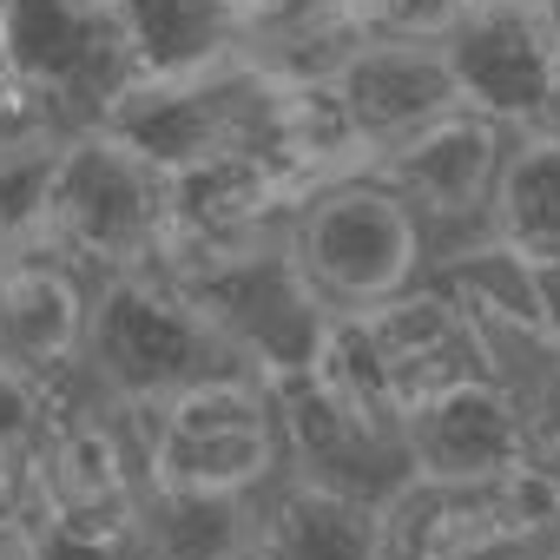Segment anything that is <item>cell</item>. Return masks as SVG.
<instances>
[{"label": "cell", "mask_w": 560, "mask_h": 560, "mask_svg": "<svg viewBox=\"0 0 560 560\" xmlns=\"http://www.w3.org/2000/svg\"><path fill=\"white\" fill-rule=\"evenodd\" d=\"M27 514L40 527V560H139L145 468L139 435L100 389L60 402L21 448Z\"/></svg>", "instance_id": "1"}, {"label": "cell", "mask_w": 560, "mask_h": 560, "mask_svg": "<svg viewBox=\"0 0 560 560\" xmlns=\"http://www.w3.org/2000/svg\"><path fill=\"white\" fill-rule=\"evenodd\" d=\"M34 237L60 250L73 270H86L93 284L119 270H152L165 237V172L93 119L67 126L54 145Z\"/></svg>", "instance_id": "2"}, {"label": "cell", "mask_w": 560, "mask_h": 560, "mask_svg": "<svg viewBox=\"0 0 560 560\" xmlns=\"http://www.w3.org/2000/svg\"><path fill=\"white\" fill-rule=\"evenodd\" d=\"M139 435L145 488H205V494H264L284 475L270 383L244 363L185 383L152 409H126Z\"/></svg>", "instance_id": "3"}, {"label": "cell", "mask_w": 560, "mask_h": 560, "mask_svg": "<svg viewBox=\"0 0 560 560\" xmlns=\"http://www.w3.org/2000/svg\"><path fill=\"white\" fill-rule=\"evenodd\" d=\"M231 363L237 357L224 350L211 317L165 270H119V277H100L93 284L80 370L106 402L152 409V402L178 396L185 383L231 370Z\"/></svg>", "instance_id": "4"}, {"label": "cell", "mask_w": 560, "mask_h": 560, "mask_svg": "<svg viewBox=\"0 0 560 560\" xmlns=\"http://www.w3.org/2000/svg\"><path fill=\"white\" fill-rule=\"evenodd\" d=\"M284 257L298 264V277L330 317H350V311H370V304L409 291L429 270L435 244H429L422 218L376 172H357V178L311 191L291 211Z\"/></svg>", "instance_id": "5"}, {"label": "cell", "mask_w": 560, "mask_h": 560, "mask_svg": "<svg viewBox=\"0 0 560 560\" xmlns=\"http://www.w3.org/2000/svg\"><path fill=\"white\" fill-rule=\"evenodd\" d=\"M304 205V185L264 159L250 139L218 145L191 165L165 172V237H159V264L172 284H198V277L257 257L284 237L291 211Z\"/></svg>", "instance_id": "6"}, {"label": "cell", "mask_w": 560, "mask_h": 560, "mask_svg": "<svg viewBox=\"0 0 560 560\" xmlns=\"http://www.w3.org/2000/svg\"><path fill=\"white\" fill-rule=\"evenodd\" d=\"M508 126L475 113V106H448L429 126L402 132L396 145H383L370 159V172L422 218L429 244H462L475 231H488V205H494V178L508 159Z\"/></svg>", "instance_id": "7"}, {"label": "cell", "mask_w": 560, "mask_h": 560, "mask_svg": "<svg viewBox=\"0 0 560 560\" xmlns=\"http://www.w3.org/2000/svg\"><path fill=\"white\" fill-rule=\"evenodd\" d=\"M86 311H93V277L73 270L60 250H47L40 237L0 250V363L47 396V416L93 389L80 370Z\"/></svg>", "instance_id": "8"}, {"label": "cell", "mask_w": 560, "mask_h": 560, "mask_svg": "<svg viewBox=\"0 0 560 560\" xmlns=\"http://www.w3.org/2000/svg\"><path fill=\"white\" fill-rule=\"evenodd\" d=\"M429 277L462 304L475 337L488 343L494 370L514 383L527 363L560 350V291H553V264L501 244L494 231H475L462 244H442L429 257Z\"/></svg>", "instance_id": "9"}, {"label": "cell", "mask_w": 560, "mask_h": 560, "mask_svg": "<svg viewBox=\"0 0 560 560\" xmlns=\"http://www.w3.org/2000/svg\"><path fill=\"white\" fill-rule=\"evenodd\" d=\"M455 100L501 119L508 132H527L560 80V34L540 0H475L442 34Z\"/></svg>", "instance_id": "10"}, {"label": "cell", "mask_w": 560, "mask_h": 560, "mask_svg": "<svg viewBox=\"0 0 560 560\" xmlns=\"http://www.w3.org/2000/svg\"><path fill=\"white\" fill-rule=\"evenodd\" d=\"M191 304L211 317V330L224 337V350L257 370V376H291L311 363L330 311L311 298V284L298 277V264L284 257V237L257 257H237L198 284H185Z\"/></svg>", "instance_id": "11"}, {"label": "cell", "mask_w": 560, "mask_h": 560, "mask_svg": "<svg viewBox=\"0 0 560 560\" xmlns=\"http://www.w3.org/2000/svg\"><path fill=\"white\" fill-rule=\"evenodd\" d=\"M357 330H363V350L396 402V416H409L416 402L468 383V376H501L488 343L475 337V324L462 317V304L422 270L409 291L370 304V311H350Z\"/></svg>", "instance_id": "12"}, {"label": "cell", "mask_w": 560, "mask_h": 560, "mask_svg": "<svg viewBox=\"0 0 560 560\" xmlns=\"http://www.w3.org/2000/svg\"><path fill=\"white\" fill-rule=\"evenodd\" d=\"M257 80L231 60L218 73L198 80H159V86H113L106 106L93 113V126H106L113 139H126L132 152H145L159 172L191 165L218 145H237L250 132L257 113Z\"/></svg>", "instance_id": "13"}, {"label": "cell", "mask_w": 560, "mask_h": 560, "mask_svg": "<svg viewBox=\"0 0 560 560\" xmlns=\"http://www.w3.org/2000/svg\"><path fill=\"white\" fill-rule=\"evenodd\" d=\"M264 383H270V402H277V435H284V475L343 488V494L376 501V508H389L409 488L402 429L357 422L324 389H311L298 370L291 376H264Z\"/></svg>", "instance_id": "14"}, {"label": "cell", "mask_w": 560, "mask_h": 560, "mask_svg": "<svg viewBox=\"0 0 560 560\" xmlns=\"http://www.w3.org/2000/svg\"><path fill=\"white\" fill-rule=\"evenodd\" d=\"M8 54L21 80L67 119L86 126L119 86V47L106 0H8Z\"/></svg>", "instance_id": "15"}, {"label": "cell", "mask_w": 560, "mask_h": 560, "mask_svg": "<svg viewBox=\"0 0 560 560\" xmlns=\"http://www.w3.org/2000/svg\"><path fill=\"white\" fill-rule=\"evenodd\" d=\"M409 481H488L527 462L521 396L508 376H468L402 416Z\"/></svg>", "instance_id": "16"}, {"label": "cell", "mask_w": 560, "mask_h": 560, "mask_svg": "<svg viewBox=\"0 0 560 560\" xmlns=\"http://www.w3.org/2000/svg\"><path fill=\"white\" fill-rule=\"evenodd\" d=\"M527 553L501 475L488 481H409L383 508V560H508Z\"/></svg>", "instance_id": "17"}, {"label": "cell", "mask_w": 560, "mask_h": 560, "mask_svg": "<svg viewBox=\"0 0 560 560\" xmlns=\"http://www.w3.org/2000/svg\"><path fill=\"white\" fill-rule=\"evenodd\" d=\"M106 21L119 47V86L218 73L237 60L244 27L231 0H106Z\"/></svg>", "instance_id": "18"}, {"label": "cell", "mask_w": 560, "mask_h": 560, "mask_svg": "<svg viewBox=\"0 0 560 560\" xmlns=\"http://www.w3.org/2000/svg\"><path fill=\"white\" fill-rule=\"evenodd\" d=\"M370 40L357 0H270L237 27V67L264 86H330Z\"/></svg>", "instance_id": "19"}, {"label": "cell", "mask_w": 560, "mask_h": 560, "mask_svg": "<svg viewBox=\"0 0 560 560\" xmlns=\"http://www.w3.org/2000/svg\"><path fill=\"white\" fill-rule=\"evenodd\" d=\"M330 86H337V100L370 152H383L402 132L429 126L435 113L462 106L442 40H370Z\"/></svg>", "instance_id": "20"}, {"label": "cell", "mask_w": 560, "mask_h": 560, "mask_svg": "<svg viewBox=\"0 0 560 560\" xmlns=\"http://www.w3.org/2000/svg\"><path fill=\"white\" fill-rule=\"evenodd\" d=\"M264 86V80H257ZM264 159H277L298 185L304 198L337 185V178H357L370 172V145L363 132L350 126L337 86H264L257 93V113H250V132H244Z\"/></svg>", "instance_id": "21"}, {"label": "cell", "mask_w": 560, "mask_h": 560, "mask_svg": "<svg viewBox=\"0 0 560 560\" xmlns=\"http://www.w3.org/2000/svg\"><path fill=\"white\" fill-rule=\"evenodd\" d=\"M257 560H383V508L277 475L257 494Z\"/></svg>", "instance_id": "22"}, {"label": "cell", "mask_w": 560, "mask_h": 560, "mask_svg": "<svg viewBox=\"0 0 560 560\" xmlns=\"http://www.w3.org/2000/svg\"><path fill=\"white\" fill-rule=\"evenodd\" d=\"M139 560H257V494L145 488Z\"/></svg>", "instance_id": "23"}, {"label": "cell", "mask_w": 560, "mask_h": 560, "mask_svg": "<svg viewBox=\"0 0 560 560\" xmlns=\"http://www.w3.org/2000/svg\"><path fill=\"white\" fill-rule=\"evenodd\" d=\"M488 231L540 264L560 257V132H514L501 178H494V205H488Z\"/></svg>", "instance_id": "24"}, {"label": "cell", "mask_w": 560, "mask_h": 560, "mask_svg": "<svg viewBox=\"0 0 560 560\" xmlns=\"http://www.w3.org/2000/svg\"><path fill=\"white\" fill-rule=\"evenodd\" d=\"M514 396H521V429H527V455L540 468L560 475V350L527 363L514 376Z\"/></svg>", "instance_id": "25"}, {"label": "cell", "mask_w": 560, "mask_h": 560, "mask_svg": "<svg viewBox=\"0 0 560 560\" xmlns=\"http://www.w3.org/2000/svg\"><path fill=\"white\" fill-rule=\"evenodd\" d=\"M376 40H442L475 0H357Z\"/></svg>", "instance_id": "26"}, {"label": "cell", "mask_w": 560, "mask_h": 560, "mask_svg": "<svg viewBox=\"0 0 560 560\" xmlns=\"http://www.w3.org/2000/svg\"><path fill=\"white\" fill-rule=\"evenodd\" d=\"M40 422H47V396H40L27 376H14L8 363H0V442H8V448H27Z\"/></svg>", "instance_id": "27"}, {"label": "cell", "mask_w": 560, "mask_h": 560, "mask_svg": "<svg viewBox=\"0 0 560 560\" xmlns=\"http://www.w3.org/2000/svg\"><path fill=\"white\" fill-rule=\"evenodd\" d=\"M0 560H40V527H34L27 508L0 514Z\"/></svg>", "instance_id": "28"}, {"label": "cell", "mask_w": 560, "mask_h": 560, "mask_svg": "<svg viewBox=\"0 0 560 560\" xmlns=\"http://www.w3.org/2000/svg\"><path fill=\"white\" fill-rule=\"evenodd\" d=\"M27 508V475H21V448L0 442V514Z\"/></svg>", "instance_id": "29"}, {"label": "cell", "mask_w": 560, "mask_h": 560, "mask_svg": "<svg viewBox=\"0 0 560 560\" xmlns=\"http://www.w3.org/2000/svg\"><path fill=\"white\" fill-rule=\"evenodd\" d=\"M534 126H540V132H560V80H553V93H547V106H540Z\"/></svg>", "instance_id": "30"}, {"label": "cell", "mask_w": 560, "mask_h": 560, "mask_svg": "<svg viewBox=\"0 0 560 560\" xmlns=\"http://www.w3.org/2000/svg\"><path fill=\"white\" fill-rule=\"evenodd\" d=\"M231 8H237V14H257V8H270V0H231Z\"/></svg>", "instance_id": "31"}, {"label": "cell", "mask_w": 560, "mask_h": 560, "mask_svg": "<svg viewBox=\"0 0 560 560\" xmlns=\"http://www.w3.org/2000/svg\"><path fill=\"white\" fill-rule=\"evenodd\" d=\"M540 8H547V21H553V34H560V0H540Z\"/></svg>", "instance_id": "32"}, {"label": "cell", "mask_w": 560, "mask_h": 560, "mask_svg": "<svg viewBox=\"0 0 560 560\" xmlns=\"http://www.w3.org/2000/svg\"><path fill=\"white\" fill-rule=\"evenodd\" d=\"M508 560H547V553H508Z\"/></svg>", "instance_id": "33"}, {"label": "cell", "mask_w": 560, "mask_h": 560, "mask_svg": "<svg viewBox=\"0 0 560 560\" xmlns=\"http://www.w3.org/2000/svg\"><path fill=\"white\" fill-rule=\"evenodd\" d=\"M553 291H560V257H553Z\"/></svg>", "instance_id": "34"}, {"label": "cell", "mask_w": 560, "mask_h": 560, "mask_svg": "<svg viewBox=\"0 0 560 560\" xmlns=\"http://www.w3.org/2000/svg\"><path fill=\"white\" fill-rule=\"evenodd\" d=\"M547 560H560V540H553V547H547Z\"/></svg>", "instance_id": "35"}]
</instances>
